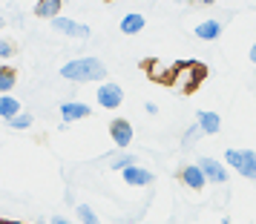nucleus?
Returning <instances> with one entry per match:
<instances>
[{
    "label": "nucleus",
    "mask_w": 256,
    "mask_h": 224,
    "mask_svg": "<svg viewBox=\"0 0 256 224\" xmlns=\"http://www.w3.org/2000/svg\"><path fill=\"white\" fill-rule=\"evenodd\" d=\"M60 78H66L72 83H86V81H104L106 78V66L101 58L86 55V58H75L70 63L60 66Z\"/></svg>",
    "instance_id": "f257e3e1"
},
{
    "label": "nucleus",
    "mask_w": 256,
    "mask_h": 224,
    "mask_svg": "<svg viewBox=\"0 0 256 224\" xmlns=\"http://www.w3.org/2000/svg\"><path fill=\"white\" fill-rule=\"evenodd\" d=\"M224 164L236 170L239 176L256 181V153L254 150H236V147H228L224 150Z\"/></svg>",
    "instance_id": "f03ea898"
},
{
    "label": "nucleus",
    "mask_w": 256,
    "mask_h": 224,
    "mask_svg": "<svg viewBox=\"0 0 256 224\" xmlns=\"http://www.w3.org/2000/svg\"><path fill=\"white\" fill-rule=\"evenodd\" d=\"M95 101L104 106V109H118V106L124 104V89L118 86V83L106 81L98 86V92H95Z\"/></svg>",
    "instance_id": "7ed1b4c3"
},
{
    "label": "nucleus",
    "mask_w": 256,
    "mask_h": 224,
    "mask_svg": "<svg viewBox=\"0 0 256 224\" xmlns=\"http://www.w3.org/2000/svg\"><path fill=\"white\" fill-rule=\"evenodd\" d=\"M202 170H204V176H208V181L210 184H228V164H222L219 158H210V155H202L196 161Z\"/></svg>",
    "instance_id": "20e7f679"
},
{
    "label": "nucleus",
    "mask_w": 256,
    "mask_h": 224,
    "mask_svg": "<svg viewBox=\"0 0 256 224\" xmlns=\"http://www.w3.org/2000/svg\"><path fill=\"white\" fill-rule=\"evenodd\" d=\"M132 124H130L127 118H116L112 124H110V138H112V144H116V150H127L130 144H132Z\"/></svg>",
    "instance_id": "39448f33"
},
{
    "label": "nucleus",
    "mask_w": 256,
    "mask_h": 224,
    "mask_svg": "<svg viewBox=\"0 0 256 224\" xmlns=\"http://www.w3.org/2000/svg\"><path fill=\"white\" fill-rule=\"evenodd\" d=\"M52 29L60 32V35L78 37V40H86V37L92 35V29H90V26L78 23V20H70V17H55V20H52Z\"/></svg>",
    "instance_id": "423d86ee"
},
{
    "label": "nucleus",
    "mask_w": 256,
    "mask_h": 224,
    "mask_svg": "<svg viewBox=\"0 0 256 224\" xmlns=\"http://www.w3.org/2000/svg\"><path fill=\"white\" fill-rule=\"evenodd\" d=\"M178 178H182V184L184 187H190V190H204L208 187V176H204V170L198 164H187V167H182L178 170Z\"/></svg>",
    "instance_id": "0eeeda50"
},
{
    "label": "nucleus",
    "mask_w": 256,
    "mask_h": 224,
    "mask_svg": "<svg viewBox=\"0 0 256 224\" xmlns=\"http://www.w3.org/2000/svg\"><path fill=\"white\" fill-rule=\"evenodd\" d=\"M92 115V106L81 104V101H64L60 104V118L64 124H72V121H84Z\"/></svg>",
    "instance_id": "6e6552de"
},
{
    "label": "nucleus",
    "mask_w": 256,
    "mask_h": 224,
    "mask_svg": "<svg viewBox=\"0 0 256 224\" xmlns=\"http://www.w3.org/2000/svg\"><path fill=\"white\" fill-rule=\"evenodd\" d=\"M121 178H124V184H130V187H147V184H152V181H156L152 170H144L141 164L127 167V170L121 173Z\"/></svg>",
    "instance_id": "1a4fd4ad"
},
{
    "label": "nucleus",
    "mask_w": 256,
    "mask_h": 224,
    "mask_svg": "<svg viewBox=\"0 0 256 224\" xmlns=\"http://www.w3.org/2000/svg\"><path fill=\"white\" fill-rule=\"evenodd\" d=\"M196 124L202 127L204 135H216V132L222 130V115L213 112V109H202V112L196 115Z\"/></svg>",
    "instance_id": "9d476101"
},
{
    "label": "nucleus",
    "mask_w": 256,
    "mask_h": 224,
    "mask_svg": "<svg viewBox=\"0 0 256 224\" xmlns=\"http://www.w3.org/2000/svg\"><path fill=\"white\" fill-rule=\"evenodd\" d=\"M144 26H147V17H144V14L130 12V14H124V17H121V26H118V29H121L124 35H138Z\"/></svg>",
    "instance_id": "9b49d317"
},
{
    "label": "nucleus",
    "mask_w": 256,
    "mask_h": 224,
    "mask_svg": "<svg viewBox=\"0 0 256 224\" xmlns=\"http://www.w3.org/2000/svg\"><path fill=\"white\" fill-rule=\"evenodd\" d=\"M60 6H64V0H38L35 14L46 17V20H55V17H60Z\"/></svg>",
    "instance_id": "f8f14e48"
},
{
    "label": "nucleus",
    "mask_w": 256,
    "mask_h": 224,
    "mask_svg": "<svg viewBox=\"0 0 256 224\" xmlns=\"http://www.w3.org/2000/svg\"><path fill=\"white\" fill-rule=\"evenodd\" d=\"M222 35V23L219 20H202L196 26V37L198 40H216Z\"/></svg>",
    "instance_id": "ddd939ff"
},
{
    "label": "nucleus",
    "mask_w": 256,
    "mask_h": 224,
    "mask_svg": "<svg viewBox=\"0 0 256 224\" xmlns=\"http://www.w3.org/2000/svg\"><path fill=\"white\" fill-rule=\"evenodd\" d=\"M14 115H20V101L12 95H0V118L12 121Z\"/></svg>",
    "instance_id": "4468645a"
},
{
    "label": "nucleus",
    "mask_w": 256,
    "mask_h": 224,
    "mask_svg": "<svg viewBox=\"0 0 256 224\" xmlns=\"http://www.w3.org/2000/svg\"><path fill=\"white\" fill-rule=\"evenodd\" d=\"M138 164V158L132 153H121V155H116L112 161H110V170H118V173H124L127 167H136Z\"/></svg>",
    "instance_id": "2eb2a0df"
},
{
    "label": "nucleus",
    "mask_w": 256,
    "mask_h": 224,
    "mask_svg": "<svg viewBox=\"0 0 256 224\" xmlns=\"http://www.w3.org/2000/svg\"><path fill=\"white\" fill-rule=\"evenodd\" d=\"M78 222L81 224H101V219H98V213L90 204H78Z\"/></svg>",
    "instance_id": "dca6fc26"
},
{
    "label": "nucleus",
    "mask_w": 256,
    "mask_h": 224,
    "mask_svg": "<svg viewBox=\"0 0 256 224\" xmlns=\"http://www.w3.org/2000/svg\"><path fill=\"white\" fill-rule=\"evenodd\" d=\"M12 130H29L32 124H35V118H32V112H20V115H14L12 121H6Z\"/></svg>",
    "instance_id": "f3484780"
},
{
    "label": "nucleus",
    "mask_w": 256,
    "mask_h": 224,
    "mask_svg": "<svg viewBox=\"0 0 256 224\" xmlns=\"http://www.w3.org/2000/svg\"><path fill=\"white\" fill-rule=\"evenodd\" d=\"M14 83H18V78L12 69H0V95H9V89H14Z\"/></svg>",
    "instance_id": "a211bd4d"
},
{
    "label": "nucleus",
    "mask_w": 256,
    "mask_h": 224,
    "mask_svg": "<svg viewBox=\"0 0 256 224\" xmlns=\"http://www.w3.org/2000/svg\"><path fill=\"white\" fill-rule=\"evenodd\" d=\"M202 135H204V132H202V127H198V124H190V127H187V132H184V138H182V144H184V147H193Z\"/></svg>",
    "instance_id": "6ab92c4d"
},
{
    "label": "nucleus",
    "mask_w": 256,
    "mask_h": 224,
    "mask_svg": "<svg viewBox=\"0 0 256 224\" xmlns=\"http://www.w3.org/2000/svg\"><path fill=\"white\" fill-rule=\"evenodd\" d=\"M12 55H14V43L6 40V37H0V58H12Z\"/></svg>",
    "instance_id": "aec40b11"
},
{
    "label": "nucleus",
    "mask_w": 256,
    "mask_h": 224,
    "mask_svg": "<svg viewBox=\"0 0 256 224\" xmlns=\"http://www.w3.org/2000/svg\"><path fill=\"white\" fill-rule=\"evenodd\" d=\"M144 109H147V115H156V112H158V106L152 104V101H150V104H144Z\"/></svg>",
    "instance_id": "412c9836"
},
{
    "label": "nucleus",
    "mask_w": 256,
    "mask_h": 224,
    "mask_svg": "<svg viewBox=\"0 0 256 224\" xmlns=\"http://www.w3.org/2000/svg\"><path fill=\"white\" fill-rule=\"evenodd\" d=\"M52 224H72L70 219H64V216H52Z\"/></svg>",
    "instance_id": "4be33fe9"
},
{
    "label": "nucleus",
    "mask_w": 256,
    "mask_h": 224,
    "mask_svg": "<svg viewBox=\"0 0 256 224\" xmlns=\"http://www.w3.org/2000/svg\"><path fill=\"white\" fill-rule=\"evenodd\" d=\"M248 58H250V63H256V43L250 46V55H248Z\"/></svg>",
    "instance_id": "5701e85b"
},
{
    "label": "nucleus",
    "mask_w": 256,
    "mask_h": 224,
    "mask_svg": "<svg viewBox=\"0 0 256 224\" xmlns=\"http://www.w3.org/2000/svg\"><path fill=\"white\" fill-rule=\"evenodd\" d=\"M196 3H202V6H213L216 0H196Z\"/></svg>",
    "instance_id": "b1692460"
},
{
    "label": "nucleus",
    "mask_w": 256,
    "mask_h": 224,
    "mask_svg": "<svg viewBox=\"0 0 256 224\" xmlns=\"http://www.w3.org/2000/svg\"><path fill=\"white\" fill-rule=\"evenodd\" d=\"M3 26H6V17H3V14H0V32H3Z\"/></svg>",
    "instance_id": "393cba45"
},
{
    "label": "nucleus",
    "mask_w": 256,
    "mask_h": 224,
    "mask_svg": "<svg viewBox=\"0 0 256 224\" xmlns=\"http://www.w3.org/2000/svg\"><path fill=\"white\" fill-rule=\"evenodd\" d=\"M173 3H193V0H173Z\"/></svg>",
    "instance_id": "a878e982"
},
{
    "label": "nucleus",
    "mask_w": 256,
    "mask_h": 224,
    "mask_svg": "<svg viewBox=\"0 0 256 224\" xmlns=\"http://www.w3.org/2000/svg\"><path fill=\"white\" fill-rule=\"evenodd\" d=\"M9 224H18V222H9Z\"/></svg>",
    "instance_id": "bb28decb"
},
{
    "label": "nucleus",
    "mask_w": 256,
    "mask_h": 224,
    "mask_svg": "<svg viewBox=\"0 0 256 224\" xmlns=\"http://www.w3.org/2000/svg\"><path fill=\"white\" fill-rule=\"evenodd\" d=\"M0 224H6V222H0Z\"/></svg>",
    "instance_id": "cd10ccee"
}]
</instances>
